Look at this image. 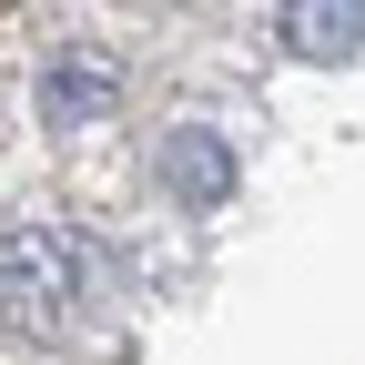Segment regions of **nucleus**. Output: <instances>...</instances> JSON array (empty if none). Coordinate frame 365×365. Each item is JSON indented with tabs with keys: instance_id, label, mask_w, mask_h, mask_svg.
<instances>
[{
	"instance_id": "f03ea898",
	"label": "nucleus",
	"mask_w": 365,
	"mask_h": 365,
	"mask_svg": "<svg viewBox=\"0 0 365 365\" xmlns=\"http://www.w3.org/2000/svg\"><path fill=\"white\" fill-rule=\"evenodd\" d=\"M163 182H173V203H193V213H213L223 193H234V153H223V132H173L163 143Z\"/></svg>"
},
{
	"instance_id": "7ed1b4c3",
	"label": "nucleus",
	"mask_w": 365,
	"mask_h": 365,
	"mask_svg": "<svg viewBox=\"0 0 365 365\" xmlns=\"http://www.w3.org/2000/svg\"><path fill=\"white\" fill-rule=\"evenodd\" d=\"M284 41L304 61H355L365 51V0H284Z\"/></svg>"
},
{
	"instance_id": "20e7f679",
	"label": "nucleus",
	"mask_w": 365,
	"mask_h": 365,
	"mask_svg": "<svg viewBox=\"0 0 365 365\" xmlns=\"http://www.w3.org/2000/svg\"><path fill=\"white\" fill-rule=\"evenodd\" d=\"M112 91H122V71H112L102 51H61L51 81H41V122H81V112H102Z\"/></svg>"
},
{
	"instance_id": "f257e3e1",
	"label": "nucleus",
	"mask_w": 365,
	"mask_h": 365,
	"mask_svg": "<svg viewBox=\"0 0 365 365\" xmlns=\"http://www.w3.org/2000/svg\"><path fill=\"white\" fill-rule=\"evenodd\" d=\"M102 304H112V254L91 234H71V223H21V234H0V325L11 335L61 345Z\"/></svg>"
}]
</instances>
